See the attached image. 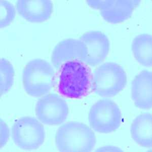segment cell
Wrapping results in <instances>:
<instances>
[{
  "label": "cell",
  "instance_id": "6da1fadb",
  "mask_svg": "<svg viewBox=\"0 0 152 152\" xmlns=\"http://www.w3.org/2000/svg\"><path fill=\"white\" fill-rule=\"evenodd\" d=\"M96 142L91 128L84 123L72 121L62 125L56 135V142L61 152H91Z\"/></svg>",
  "mask_w": 152,
  "mask_h": 152
},
{
  "label": "cell",
  "instance_id": "7a4b0ae2",
  "mask_svg": "<svg viewBox=\"0 0 152 152\" xmlns=\"http://www.w3.org/2000/svg\"><path fill=\"white\" fill-rule=\"evenodd\" d=\"M55 78V71L52 66L42 59L30 61L23 70L24 89L32 96H42L47 94L54 85Z\"/></svg>",
  "mask_w": 152,
  "mask_h": 152
},
{
  "label": "cell",
  "instance_id": "3957f363",
  "mask_svg": "<svg viewBox=\"0 0 152 152\" xmlns=\"http://www.w3.org/2000/svg\"><path fill=\"white\" fill-rule=\"evenodd\" d=\"M126 84L127 75L123 67L115 62H106L94 72L92 89L97 95L110 97L119 94Z\"/></svg>",
  "mask_w": 152,
  "mask_h": 152
},
{
  "label": "cell",
  "instance_id": "277c9868",
  "mask_svg": "<svg viewBox=\"0 0 152 152\" xmlns=\"http://www.w3.org/2000/svg\"><path fill=\"white\" fill-rule=\"evenodd\" d=\"M88 70L79 61H70L62 66L59 77V91L71 99H78L85 94L89 88Z\"/></svg>",
  "mask_w": 152,
  "mask_h": 152
},
{
  "label": "cell",
  "instance_id": "5b68a950",
  "mask_svg": "<svg viewBox=\"0 0 152 152\" xmlns=\"http://www.w3.org/2000/svg\"><path fill=\"white\" fill-rule=\"evenodd\" d=\"M88 119L90 126L99 133H109L119 127L122 115L118 105L109 99L99 100L90 109Z\"/></svg>",
  "mask_w": 152,
  "mask_h": 152
},
{
  "label": "cell",
  "instance_id": "8992f818",
  "mask_svg": "<svg viewBox=\"0 0 152 152\" xmlns=\"http://www.w3.org/2000/svg\"><path fill=\"white\" fill-rule=\"evenodd\" d=\"M12 137L14 143L20 149L36 150L44 142L45 130L43 125L35 118L23 117L13 125Z\"/></svg>",
  "mask_w": 152,
  "mask_h": 152
},
{
  "label": "cell",
  "instance_id": "52a82bcc",
  "mask_svg": "<svg viewBox=\"0 0 152 152\" xmlns=\"http://www.w3.org/2000/svg\"><path fill=\"white\" fill-rule=\"evenodd\" d=\"M42 123L56 126L63 123L69 114L66 101L57 94H50L39 99L35 109Z\"/></svg>",
  "mask_w": 152,
  "mask_h": 152
},
{
  "label": "cell",
  "instance_id": "ba28073f",
  "mask_svg": "<svg viewBox=\"0 0 152 152\" xmlns=\"http://www.w3.org/2000/svg\"><path fill=\"white\" fill-rule=\"evenodd\" d=\"M88 5L100 11L104 20L111 23H119L132 16L140 3L137 0H100L87 1Z\"/></svg>",
  "mask_w": 152,
  "mask_h": 152
},
{
  "label": "cell",
  "instance_id": "9c48e42d",
  "mask_svg": "<svg viewBox=\"0 0 152 152\" xmlns=\"http://www.w3.org/2000/svg\"><path fill=\"white\" fill-rule=\"evenodd\" d=\"M80 40L85 45L86 56L83 62L94 66L104 60L110 48V40L102 31H91L82 35Z\"/></svg>",
  "mask_w": 152,
  "mask_h": 152
},
{
  "label": "cell",
  "instance_id": "30bf717a",
  "mask_svg": "<svg viewBox=\"0 0 152 152\" xmlns=\"http://www.w3.org/2000/svg\"><path fill=\"white\" fill-rule=\"evenodd\" d=\"M84 44L80 40L67 39L59 42L54 48L51 60L53 66L59 69L66 62L77 60L83 61L86 56Z\"/></svg>",
  "mask_w": 152,
  "mask_h": 152
},
{
  "label": "cell",
  "instance_id": "8fae6325",
  "mask_svg": "<svg viewBox=\"0 0 152 152\" xmlns=\"http://www.w3.org/2000/svg\"><path fill=\"white\" fill-rule=\"evenodd\" d=\"M16 8L18 14L28 22L41 23L49 19L53 5L50 0H18Z\"/></svg>",
  "mask_w": 152,
  "mask_h": 152
},
{
  "label": "cell",
  "instance_id": "7c38bea8",
  "mask_svg": "<svg viewBox=\"0 0 152 152\" xmlns=\"http://www.w3.org/2000/svg\"><path fill=\"white\" fill-rule=\"evenodd\" d=\"M132 97L137 107L149 110L152 106V74L144 70L135 76L132 83Z\"/></svg>",
  "mask_w": 152,
  "mask_h": 152
},
{
  "label": "cell",
  "instance_id": "4fadbf2b",
  "mask_svg": "<svg viewBox=\"0 0 152 152\" xmlns=\"http://www.w3.org/2000/svg\"><path fill=\"white\" fill-rule=\"evenodd\" d=\"M130 132L132 138L139 145L152 147V114L147 113L137 116L131 125Z\"/></svg>",
  "mask_w": 152,
  "mask_h": 152
},
{
  "label": "cell",
  "instance_id": "5bb4252c",
  "mask_svg": "<svg viewBox=\"0 0 152 152\" xmlns=\"http://www.w3.org/2000/svg\"><path fill=\"white\" fill-rule=\"evenodd\" d=\"M132 49L135 58L146 67L152 65V38L151 35L142 34L133 39Z\"/></svg>",
  "mask_w": 152,
  "mask_h": 152
},
{
  "label": "cell",
  "instance_id": "9a60e30c",
  "mask_svg": "<svg viewBox=\"0 0 152 152\" xmlns=\"http://www.w3.org/2000/svg\"><path fill=\"white\" fill-rule=\"evenodd\" d=\"M15 71L12 64L6 59H1L0 61V89L1 95L6 94L12 87Z\"/></svg>",
  "mask_w": 152,
  "mask_h": 152
},
{
  "label": "cell",
  "instance_id": "2e32d148",
  "mask_svg": "<svg viewBox=\"0 0 152 152\" xmlns=\"http://www.w3.org/2000/svg\"><path fill=\"white\" fill-rule=\"evenodd\" d=\"M16 10L14 5L9 1H0V26L5 28L9 26L15 18Z\"/></svg>",
  "mask_w": 152,
  "mask_h": 152
},
{
  "label": "cell",
  "instance_id": "e0dca14e",
  "mask_svg": "<svg viewBox=\"0 0 152 152\" xmlns=\"http://www.w3.org/2000/svg\"><path fill=\"white\" fill-rule=\"evenodd\" d=\"M9 131L6 123L1 119V147L5 145L8 140Z\"/></svg>",
  "mask_w": 152,
  "mask_h": 152
},
{
  "label": "cell",
  "instance_id": "ac0fdd59",
  "mask_svg": "<svg viewBox=\"0 0 152 152\" xmlns=\"http://www.w3.org/2000/svg\"><path fill=\"white\" fill-rule=\"evenodd\" d=\"M95 152H123V151L118 147L112 145H106L101 147L95 151Z\"/></svg>",
  "mask_w": 152,
  "mask_h": 152
}]
</instances>
